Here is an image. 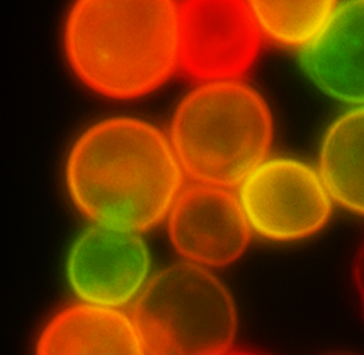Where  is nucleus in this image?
<instances>
[{
  "label": "nucleus",
  "instance_id": "9d476101",
  "mask_svg": "<svg viewBox=\"0 0 364 355\" xmlns=\"http://www.w3.org/2000/svg\"><path fill=\"white\" fill-rule=\"evenodd\" d=\"M38 354H144L132 317L85 302L54 315L36 344Z\"/></svg>",
  "mask_w": 364,
  "mask_h": 355
},
{
  "label": "nucleus",
  "instance_id": "0eeeda50",
  "mask_svg": "<svg viewBox=\"0 0 364 355\" xmlns=\"http://www.w3.org/2000/svg\"><path fill=\"white\" fill-rule=\"evenodd\" d=\"M149 250L139 233L93 224L71 247L68 283L85 302L121 309L149 281Z\"/></svg>",
  "mask_w": 364,
  "mask_h": 355
},
{
  "label": "nucleus",
  "instance_id": "1a4fd4ad",
  "mask_svg": "<svg viewBox=\"0 0 364 355\" xmlns=\"http://www.w3.org/2000/svg\"><path fill=\"white\" fill-rule=\"evenodd\" d=\"M301 62L324 92L364 105V1L336 6L323 33L303 50Z\"/></svg>",
  "mask_w": 364,
  "mask_h": 355
},
{
  "label": "nucleus",
  "instance_id": "9b49d317",
  "mask_svg": "<svg viewBox=\"0 0 364 355\" xmlns=\"http://www.w3.org/2000/svg\"><path fill=\"white\" fill-rule=\"evenodd\" d=\"M318 165L332 199L364 215V105L344 114L328 128Z\"/></svg>",
  "mask_w": 364,
  "mask_h": 355
},
{
  "label": "nucleus",
  "instance_id": "f257e3e1",
  "mask_svg": "<svg viewBox=\"0 0 364 355\" xmlns=\"http://www.w3.org/2000/svg\"><path fill=\"white\" fill-rule=\"evenodd\" d=\"M184 175L169 136L142 119L114 116L76 139L65 176L71 201L91 223L139 234L167 219Z\"/></svg>",
  "mask_w": 364,
  "mask_h": 355
},
{
  "label": "nucleus",
  "instance_id": "f03ea898",
  "mask_svg": "<svg viewBox=\"0 0 364 355\" xmlns=\"http://www.w3.org/2000/svg\"><path fill=\"white\" fill-rule=\"evenodd\" d=\"M64 48L93 92L114 99L148 95L181 67V5L82 0L65 20Z\"/></svg>",
  "mask_w": 364,
  "mask_h": 355
},
{
  "label": "nucleus",
  "instance_id": "ddd939ff",
  "mask_svg": "<svg viewBox=\"0 0 364 355\" xmlns=\"http://www.w3.org/2000/svg\"><path fill=\"white\" fill-rule=\"evenodd\" d=\"M354 278L364 315V244L363 246H361L360 251L358 253L357 258H355Z\"/></svg>",
  "mask_w": 364,
  "mask_h": 355
},
{
  "label": "nucleus",
  "instance_id": "7ed1b4c3",
  "mask_svg": "<svg viewBox=\"0 0 364 355\" xmlns=\"http://www.w3.org/2000/svg\"><path fill=\"white\" fill-rule=\"evenodd\" d=\"M272 115L263 98L237 80L205 82L179 104L169 133L185 175L229 189L267 159Z\"/></svg>",
  "mask_w": 364,
  "mask_h": 355
},
{
  "label": "nucleus",
  "instance_id": "6e6552de",
  "mask_svg": "<svg viewBox=\"0 0 364 355\" xmlns=\"http://www.w3.org/2000/svg\"><path fill=\"white\" fill-rule=\"evenodd\" d=\"M167 222L176 251L207 268L238 260L252 231L237 197L226 187L200 183L182 190Z\"/></svg>",
  "mask_w": 364,
  "mask_h": 355
},
{
  "label": "nucleus",
  "instance_id": "f8f14e48",
  "mask_svg": "<svg viewBox=\"0 0 364 355\" xmlns=\"http://www.w3.org/2000/svg\"><path fill=\"white\" fill-rule=\"evenodd\" d=\"M250 8L260 33L289 48L311 45L334 13L332 1H255Z\"/></svg>",
  "mask_w": 364,
  "mask_h": 355
},
{
  "label": "nucleus",
  "instance_id": "20e7f679",
  "mask_svg": "<svg viewBox=\"0 0 364 355\" xmlns=\"http://www.w3.org/2000/svg\"><path fill=\"white\" fill-rule=\"evenodd\" d=\"M131 317L144 354L235 351L237 317L232 298L207 267L190 261L150 278Z\"/></svg>",
  "mask_w": 364,
  "mask_h": 355
},
{
  "label": "nucleus",
  "instance_id": "39448f33",
  "mask_svg": "<svg viewBox=\"0 0 364 355\" xmlns=\"http://www.w3.org/2000/svg\"><path fill=\"white\" fill-rule=\"evenodd\" d=\"M238 200L250 229L273 241L309 237L331 213L320 173L293 158L264 159L241 182Z\"/></svg>",
  "mask_w": 364,
  "mask_h": 355
},
{
  "label": "nucleus",
  "instance_id": "423d86ee",
  "mask_svg": "<svg viewBox=\"0 0 364 355\" xmlns=\"http://www.w3.org/2000/svg\"><path fill=\"white\" fill-rule=\"evenodd\" d=\"M260 31L249 4L190 1L181 5V67L201 81L236 80L257 55Z\"/></svg>",
  "mask_w": 364,
  "mask_h": 355
}]
</instances>
